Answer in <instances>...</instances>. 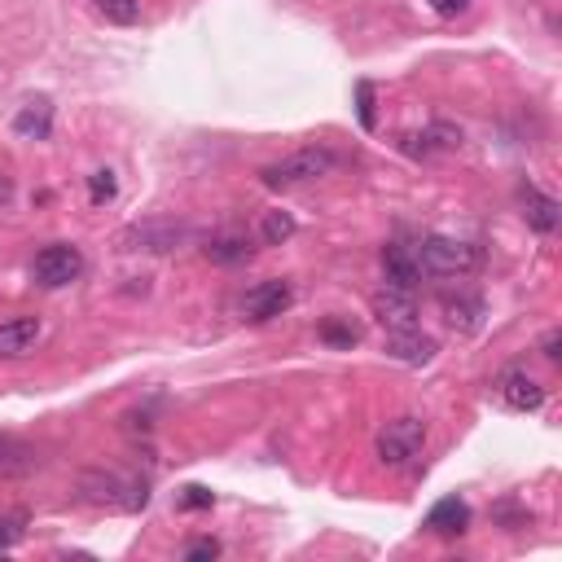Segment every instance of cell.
Returning <instances> with one entry per match:
<instances>
[{"label":"cell","instance_id":"cell-1","mask_svg":"<svg viewBox=\"0 0 562 562\" xmlns=\"http://www.w3.org/2000/svg\"><path fill=\"white\" fill-rule=\"evenodd\" d=\"M79 497L88 505H105V510H141L150 501L141 479H128L120 471H84L79 475Z\"/></svg>","mask_w":562,"mask_h":562},{"label":"cell","instance_id":"cell-2","mask_svg":"<svg viewBox=\"0 0 562 562\" xmlns=\"http://www.w3.org/2000/svg\"><path fill=\"white\" fill-rule=\"evenodd\" d=\"M334 167H339V154L325 150V146H312V150H299V154H290V159H282V163H268V167L260 172V180H264L268 189H290V185L321 180V176H329Z\"/></svg>","mask_w":562,"mask_h":562},{"label":"cell","instance_id":"cell-3","mask_svg":"<svg viewBox=\"0 0 562 562\" xmlns=\"http://www.w3.org/2000/svg\"><path fill=\"white\" fill-rule=\"evenodd\" d=\"M417 260H422V273H430V277H466V273L479 268V251H475L471 242L444 238V234L422 238Z\"/></svg>","mask_w":562,"mask_h":562},{"label":"cell","instance_id":"cell-4","mask_svg":"<svg viewBox=\"0 0 562 562\" xmlns=\"http://www.w3.org/2000/svg\"><path fill=\"white\" fill-rule=\"evenodd\" d=\"M426 444V422L422 417H396L378 430V462L383 466H409Z\"/></svg>","mask_w":562,"mask_h":562},{"label":"cell","instance_id":"cell-5","mask_svg":"<svg viewBox=\"0 0 562 562\" xmlns=\"http://www.w3.org/2000/svg\"><path fill=\"white\" fill-rule=\"evenodd\" d=\"M79 273H84V255H79V247H71V242H53V247H45V251L36 255V264H32V277H36L45 290L71 286Z\"/></svg>","mask_w":562,"mask_h":562},{"label":"cell","instance_id":"cell-6","mask_svg":"<svg viewBox=\"0 0 562 562\" xmlns=\"http://www.w3.org/2000/svg\"><path fill=\"white\" fill-rule=\"evenodd\" d=\"M370 308H374V316H378V325H383V329H409V325H417V303H413V290L383 286V290H374Z\"/></svg>","mask_w":562,"mask_h":562},{"label":"cell","instance_id":"cell-7","mask_svg":"<svg viewBox=\"0 0 562 562\" xmlns=\"http://www.w3.org/2000/svg\"><path fill=\"white\" fill-rule=\"evenodd\" d=\"M290 303H295L290 282H260V286L247 290L242 312H247V321H273V316H282Z\"/></svg>","mask_w":562,"mask_h":562},{"label":"cell","instance_id":"cell-8","mask_svg":"<svg viewBox=\"0 0 562 562\" xmlns=\"http://www.w3.org/2000/svg\"><path fill=\"white\" fill-rule=\"evenodd\" d=\"M383 277H387V286H396V290H417V286H422L417 247H404V242L383 247Z\"/></svg>","mask_w":562,"mask_h":562},{"label":"cell","instance_id":"cell-9","mask_svg":"<svg viewBox=\"0 0 562 562\" xmlns=\"http://www.w3.org/2000/svg\"><path fill=\"white\" fill-rule=\"evenodd\" d=\"M497 396L505 400V409L514 413H536L545 404V387L527 374V370H505L501 383H497Z\"/></svg>","mask_w":562,"mask_h":562},{"label":"cell","instance_id":"cell-10","mask_svg":"<svg viewBox=\"0 0 562 562\" xmlns=\"http://www.w3.org/2000/svg\"><path fill=\"white\" fill-rule=\"evenodd\" d=\"M439 308H444V321L453 325L458 334H479V329H484V316H488L484 299H479V295H466V290L444 295Z\"/></svg>","mask_w":562,"mask_h":562},{"label":"cell","instance_id":"cell-11","mask_svg":"<svg viewBox=\"0 0 562 562\" xmlns=\"http://www.w3.org/2000/svg\"><path fill=\"white\" fill-rule=\"evenodd\" d=\"M387 357L404 361V365H430L435 361V339L417 334V325L409 329H387Z\"/></svg>","mask_w":562,"mask_h":562},{"label":"cell","instance_id":"cell-12","mask_svg":"<svg viewBox=\"0 0 562 562\" xmlns=\"http://www.w3.org/2000/svg\"><path fill=\"white\" fill-rule=\"evenodd\" d=\"M180 238H185V229L172 220H146V224H133V229L124 234V242L133 251H172Z\"/></svg>","mask_w":562,"mask_h":562},{"label":"cell","instance_id":"cell-13","mask_svg":"<svg viewBox=\"0 0 562 562\" xmlns=\"http://www.w3.org/2000/svg\"><path fill=\"white\" fill-rule=\"evenodd\" d=\"M40 339V316H14V321H0V361H14L27 357Z\"/></svg>","mask_w":562,"mask_h":562},{"label":"cell","instance_id":"cell-14","mask_svg":"<svg viewBox=\"0 0 562 562\" xmlns=\"http://www.w3.org/2000/svg\"><path fill=\"white\" fill-rule=\"evenodd\" d=\"M466 523H471V505H466L462 497H444V501H435V510L426 514V527H430L435 536H462Z\"/></svg>","mask_w":562,"mask_h":562},{"label":"cell","instance_id":"cell-15","mask_svg":"<svg viewBox=\"0 0 562 562\" xmlns=\"http://www.w3.org/2000/svg\"><path fill=\"white\" fill-rule=\"evenodd\" d=\"M14 133L23 141H45L53 133V105H49V97H36V101H27L18 110V115H14Z\"/></svg>","mask_w":562,"mask_h":562},{"label":"cell","instance_id":"cell-16","mask_svg":"<svg viewBox=\"0 0 562 562\" xmlns=\"http://www.w3.org/2000/svg\"><path fill=\"white\" fill-rule=\"evenodd\" d=\"M523 215H527V224L536 234H553L558 224H562V207H558V198H549V193H540V189H523Z\"/></svg>","mask_w":562,"mask_h":562},{"label":"cell","instance_id":"cell-17","mask_svg":"<svg viewBox=\"0 0 562 562\" xmlns=\"http://www.w3.org/2000/svg\"><path fill=\"white\" fill-rule=\"evenodd\" d=\"M32 466H36L32 448H23V444L10 439V435H0V475H23V471H32Z\"/></svg>","mask_w":562,"mask_h":562},{"label":"cell","instance_id":"cell-18","mask_svg":"<svg viewBox=\"0 0 562 562\" xmlns=\"http://www.w3.org/2000/svg\"><path fill=\"white\" fill-rule=\"evenodd\" d=\"M413 141H422V150L417 154H430V150H458L462 146V128L458 124H444V120H435L422 137H413Z\"/></svg>","mask_w":562,"mask_h":562},{"label":"cell","instance_id":"cell-19","mask_svg":"<svg viewBox=\"0 0 562 562\" xmlns=\"http://www.w3.org/2000/svg\"><path fill=\"white\" fill-rule=\"evenodd\" d=\"M202 251H207L211 264H247V260H251L247 238H211Z\"/></svg>","mask_w":562,"mask_h":562},{"label":"cell","instance_id":"cell-20","mask_svg":"<svg viewBox=\"0 0 562 562\" xmlns=\"http://www.w3.org/2000/svg\"><path fill=\"white\" fill-rule=\"evenodd\" d=\"M316 334H321V344H329V348H357L361 344V329L352 321H339V316H325Z\"/></svg>","mask_w":562,"mask_h":562},{"label":"cell","instance_id":"cell-21","mask_svg":"<svg viewBox=\"0 0 562 562\" xmlns=\"http://www.w3.org/2000/svg\"><path fill=\"white\" fill-rule=\"evenodd\" d=\"M260 238H264L268 247L290 242V238H295V215H290V211H268V215L260 220Z\"/></svg>","mask_w":562,"mask_h":562},{"label":"cell","instance_id":"cell-22","mask_svg":"<svg viewBox=\"0 0 562 562\" xmlns=\"http://www.w3.org/2000/svg\"><path fill=\"white\" fill-rule=\"evenodd\" d=\"M97 10H101L110 23L133 27V23L141 18V0H97Z\"/></svg>","mask_w":562,"mask_h":562},{"label":"cell","instance_id":"cell-23","mask_svg":"<svg viewBox=\"0 0 562 562\" xmlns=\"http://www.w3.org/2000/svg\"><path fill=\"white\" fill-rule=\"evenodd\" d=\"M120 193V185H115V172H92L88 176V198L101 207V202H110V198H115Z\"/></svg>","mask_w":562,"mask_h":562},{"label":"cell","instance_id":"cell-24","mask_svg":"<svg viewBox=\"0 0 562 562\" xmlns=\"http://www.w3.org/2000/svg\"><path fill=\"white\" fill-rule=\"evenodd\" d=\"M357 115H361V128L365 133H374V124H378V115H374V84H357Z\"/></svg>","mask_w":562,"mask_h":562},{"label":"cell","instance_id":"cell-25","mask_svg":"<svg viewBox=\"0 0 562 562\" xmlns=\"http://www.w3.org/2000/svg\"><path fill=\"white\" fill-rule=\"evenodd\" d=\"M23 536V514H10V519H0V553L14 549Z\"/></svg>","mask_w":562,"mask_h":562},{"label":"cell","instance_id":"cell-26","mask_svg":"<svg viewBox=\"0 0 562 562\" xmlns=\"http://www.w3.org/2000/svg\"><path fill=\"white\" fill-rule=\"evenodd\" d=\"M211 501H215V497H211L207 488H198V484H189V488L180 492V505H185V510H211Z\"/></svg>","mask_w":562,"mask_h":562},{"label":"cell","instance_id":"cell-27","mask_svg":"<svg viewBox=\"0 0 562 562\" xmlns=\"http://www.w3.org/2000/svg\"><path fill=\"white\" fill-rule=\"evenodd\" d=\"M215 553H220V540H193V545L185 549L189 562H207V558H215Z\"/></svg>","mask_w":562,"mask_h":562},{"label":"cell","instance_id":"cell-28","mask_svg":"<svg viewBox=\"0 0 562 562\" xmlns=\"http://www.w3.org/2000/svg\"><path fill=\"white\" fill-rule=\"evenodd\" d=\"M426 5H430L435 14H444V18H458V14H466L471 0H426Z\"/></svg>","mask_w":562,"mask_h":562},{"label":"cell","instance_id":"cell-29","mask_svg":"<svg viewBox=\"0 0 562 562\" xmlns=\"http://www.w3.org/2000/svg\"><path fill=\"white\" fill-rule=\"evenodd\" d=\"M558 348H562V334H558V329H549V334H545V344H540V352H545V361H558V357H562Z\"/></svg>","mask_w":562,"mask_h":562},{"label":"cell","instance_id":"cell-30","mask_svg":"<svg viewBox=\"0 0 562 562\" xmlns=\"http://www.w3.org/2000/svg\"><path fill=\"white\" fill-rule=\"evenodd\" d=\"M5 193H10V189H5V180H0V198H5Z\"/></svg>","mask_w":562,"mask_h":562}]
</instances>
